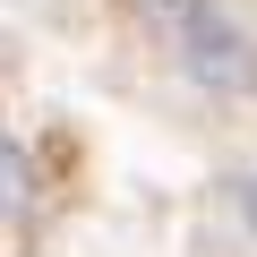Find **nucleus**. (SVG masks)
<instances>
[{
    "label": "nucleus",
    "instance_id": "obj_1",
    "mask_svg": "<svg viewBox=\"0 0 257 257\" xmlns=\"http://www.w3.org/2000/svg\"><path fill=\"white\" fill-rule=\"evenodd\" d=\"M146 18L180 43V69H189L197 86H214V94H248V86H257V52H248V35L231 26L223 0H146Z\"/></svg>",
    "mask_w": 257,
    "mask_h": 257
},
{
    "label": "nucleus",
    "instance_id": "obj_2",
    "mask_svg": "<svg viewBox=\"0 0 257 257\" xmlns=\"http://www.w3.org/2000/svg\"><path fill=\"white\" fill-rule=\"evenodd\" d=\"M240 214H248V231H257V172L240 180Z\"/></svg>",
    "mask_w": 257,
    "mask_h": 257
}]
</instances>
